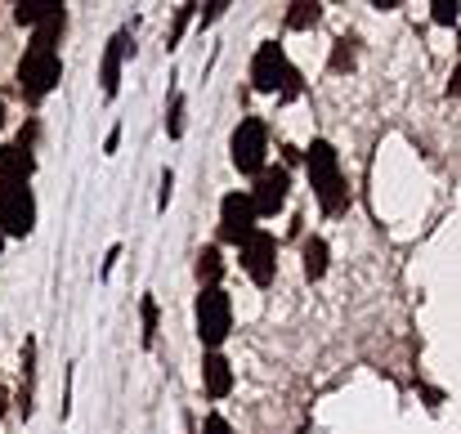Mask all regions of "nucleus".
Segmentation results:
<instances>
[{
    "label": "nucleus",
    "mask_w": 461,
    "mask_h": 434,
    "mask_svg": "<svg viewBox=\"0 0 461 434\" xmlns=\"http://www.w3.org/2000/svg\"><path fill=\"white\" fill-rule=\"evenodd\" d=\"M202 385H206V399H224L233 390V367L220 349H206L202 358Z\"/></svg>",
    "instance_id": "nucleus-12"
},
{
    "label": "nucleus",
    "mask_w": 461,
    "mask_h": 434,
    "mask_svg": "<svg viewBox=\"0 0 461 434\" xmlns=\"http://www.w3.org/2000/svg\"><path fill=\"white\" fill-rule=\"evenodd\" d=\"M251 81H256V90L260 95H301V72L292 68V59H287V50L278 45V41H269V45H260L256 50V59H251Z\"/></svg>",
    "instance_id": "nucleus-2"
},
{
    "label": "nucleus",
    "mask_w": 461,
    "mask_h": 434,
    "mask_svg": "<svg viewBox=\"0 0 461 434\" xmlns=\"http://www.w3.org/2000/svg\"><path fill=\"white\" fill-rule=\"evenodd\" d=\"M430 9H435V23L439 27H457V0H435Z\"/></svg>",
    "instance_id": "nucleus-18"
},
{
    "label": "nucleus",
    "mask_w": 461,
    "mask_h": 434,
    "mask_svg": "<svg viewBox=\"0 0 461 434\" xmlns=\"http://www.w3.org/2000/svg\"><path fill=\"white\" fill-rule=\"evenodd\" d=\"M256 206H251V197L247 193H224V202H220V238L224 242H247L251 233H256Z\"/></svg>",
    "instance_id": "nucleus-8"
},
{
    "label": "nucleus",
    "mask_w": 461,
    "mask_h": 434,
    "mask_svg": "<svg viewBox=\"0 0 461 434\" xmlns=\"http://www.w3.org/2000/svg\"><path fill=\"white\" fill-rule=\"evenodd\" d=\"M265 152H269V131H265V122H260V117L238 122L233 144H229L233 166H238L242 175H260V170H265Z\"/></svg>",
    "instance_id": "nucleus-6"
},
{
    "label": "nucleus",
    "mask_w": 461,
    "mask_h": 434,
    "mask_svg": "<svg viewBox=\"0 0 461 434\" xmlns=\"http://www.w3.org/2000/svg\"><path fill=\"white\" fill-rule=\"evenodd\" d=\"M220 278H224V260H220L215 247H206V251L197 256V283H202V287H220Z\"/></svg>",
    "instance_id": "nucleus-17"
},
{
    "label": "nucleus",
    "mask_w": 461,
    "mask_h": 434,
    "mask_svg": "<svg viewBox=\"0 0 461 434\" xmlns=\"http://www.w3.org/2000/svg\"><path fill=\"white\" fill-rule=\"evenodd\" d=\"M63 9V0H18L14 5V23L18 27H36L41 18H50V14H59Z\"/></svg>",
    "instance_id": "nucleus-13"
},
{
    "label": "nucleus",
    "mask_w": 461,
    "mask_h": 434,
    "mask_svg": "<svg viewBox=\"0 0 461 434\" xmlns=\"http://www.w3.org/2000/svg\"><path fill=\"white\" fill-rule=\"evenodd\" d=\"M331 68L340 72V68H349V50H345V41L336 45V54H331Z\"/></svg>",
    "instance_id": "nucleus-23"
},
{
    "label": "nucleus",
    "mask_w": 461,
    "mask_h": 434,
    "mask_svg": "<svg viewBox=\"0 0 461 434\" xmlns=\"http://www.w3.org/2000/svg\"><path fill=\"white\" fill-rule=\"evenodd\" d=\"M0 251H5V238H0Z\"/></svg>",
    "instance_id": "nucleus-26"
},
{
    "label": "nucleus",
    "mask_w": 461,
    "mask_h": 434,
    "mask_svg": "<svg viewBox=\"0 0 461 434\" xmlns=\"http://www.w3.org/2000/svg\"><path fill=\"white\" fill-rule=\"evenodd\" d=\"M229 327H233V300H229V291L202 287V295H197V336H202V345L206 349H220L224 336H229Z\"/></svg>",
    "instance_id": "nucleus-4"
},
{
    "label": "nucleus",
    "mask_w": 461,
    "mask_h": 434,
    "mask_svg": "<svg viewBox=\"0 0 461 434\" xmlns=\"http://www.w3.org/2000/svg\"><path fill=\"white\" fill-rule=\"evenodd\" d=\"M63 77V63H59V50H27L23 63H18V90L23 99L41 104Z\"/></svg>",
    "instance_id": "nucleus-3"
},
{
    "label": "nucleus",
    "mask_w": 461,
    "mask_h": 434,
    "mask_svg": "<svg viewBox=\"0 0 461 434\" xmlns=\"http://www.w3.org/2000/svg\"><path fill=\"white\" fill-rule=\"evenodd\" d=\"M166 131H170V140L184 135V99H179V95H175V104H170V122H166Z\"/></svg>",
    "instance_id": "nucleus-21"
},
{
    "label": "nucleus",
    "mask_w": 461,
    "mask_h": 434,
    "mask_svg": "<svg viewBox=\"0 0 461 434\" xmlns=\"http://www.w3.org/2000/svg\"><path fill=\"white\" fill-rule=\"evenodd\" d=\"M0 408H5V403H0Z\"/></svg>",
    "instance_id": "nucleus-27"
},
{
    "label": "nucleus",
    "mask_w": 461,
    "mask_h": 434,
    "mask_svg": "<svg viewBox=\"0 0 461 434\" xmlns=\"http://www.w3.org/2000/svg\"><path fill=\"white\" fill-rule=\"evenodd\" d=\"M242 269H247V278H251L256 287H269V283H274V274H278V242H274L265 229H256V233L242 242Z\"/></svg>",
    "instance_id": "nucleus-7"
},
{
    "label": "nucleus",
    "mask_w": 461,
    "mask_h": 434,
    "mask_svg": "<svg viewBox=\"0 0 461 434\" xmlns=\"http://www.w3.org/2000/svg\"><path fill=\"white\" fill-rule=\"evenodd\" d=\"M318 18H322V5H318V0H296V5H287V27H292V32L318 27Z\"/></svg>",
    "instance_id": "nucleus-14"
},
{
    "label": "nucleus",
    "mask_w": 461,
    "mask_h": 434,
    "mask_svg": "<svg viewBox=\"0 0 461 434\" xmlns=\"http://www.w3.org/2000/svg\"><path fill=\"white\" fill-rule=\"evenodd\" d=\"M305 170H309V188L318 197V206L327 215H340L349 206V188H345V175H340V157L327 140H313L305 148Z\"/></svg>",
    "instance_id": "nucleus-1"
},
{
    "label": "nucleus",
    "mask_w": 461,
    "mask_h": 434,
    "mask_svg": "<svg viewBox=\"0 0 461 434\" xmlns=\"http://www.w3.org/2000/svg\"><path fill=\"white\" fill-rule=\"evenodd\" d=\"M256 215H278L287 206V170H260L256 175V188L247 193Z\"/></svg>",
    "instance_id": "nucleus-9"
},
{
    "label": "nucleus",
    "mask_w": 461,
    "mask_h": 434,
    "mask_svg": "<svg viewBox=\"0 0 461 434\" xmlns=\"http://www.w3.org/2000/svg\"><path fill=\"white\" fill-rule=\"evenodd\" d=\"M153 340H157V300L144 295V345H153Z\"/></svg>",
    "instance_id": "nucleus-19"
},
{
    "label": "nucleus",
    "mask_w": 461,
    "mask_h": 434,
    "mask_svg": "<svg viewBox=\"0 0 461 434\" xmlns=\"http://www.w3.org/2000/svg\"><path fill=\"white\" fill-rule=\"evenodd\" d=\"M193 9H197V5H179V14H175V27H170V50L179 45V36H184V27H188V18H193Z\"/></svg>",
    "instance_id": "nucleus-20"
},
{
    "label": "nucleus",
    "mask_w": 461,
    "mask_h": 434,
    "mask_svg": "<svg viewBox=\"0 0 461 434\" xmlns=\"http://www.w3.org/2000/svg\"><path fill=\"white\" fill-rule=\"evenodd\" d=\"M36 229V197L27 184L0 179V238H27Z\"/></svg>",
    "instance_id": "nucleus-5"
},
{
    "label": "nucleus",
    "mask_w": 461,
    "mask_h": 434,
    "mask_svg": "<svg viewBox=\"0 0 461 434\" xmlns=\"http://www.w3.org/2000/svg\"><path fill=\"white\" fill-rule=\"evenodd\" d=\"M0 126H5V104H0Z\"/></svg>",
    "instance_id": "nucleus-25"
},
{
    "label": "nucleus",
    "mask_w": 461,
    "mask_h": 434,
    "mask_svg": "<svg viewBox=\"0 0 461 434\" xmlns=\"http://www.w3.org/2000/svg\"><path fill=\"white\" fill-rule=\"evenodd\" d=\"M202 434H233V426H229L220 412H211V417H206V426H202Z\"/></svg>",
    "instance_id": "nucleus-22"
},
{
    "label": "nucleus",
    "mask_w": 461,
    "mask_h": 434,
    "mask_svg": "<svg viewBox=\"0 0 461 434\" xmlns=\"http://www.w3.org/2000/svg\"><path fill=\"white\" fill-rule=\"evenodd\" d=\"M36 175V157H32V148L23 144H5L0 148V179L5 184H27Z\"/></svg>",
    "instance_id": "nucleus-11"
},
{
    "label": "nucleus",
    "mask_w": 461,
    "mask_h": 434,
    "mask_svg": "<svg viewBox=\"0 0 461 434\" xmlns=\"http://www.w3.org/2000/svg\"><path fill=\"white\" fill-rule=\"evenodd\" d=\"M131 54V36L126 32H117L113 41H108V50H104V63H99V86H104V99H117V90H122V59Z\"/></svg>",
    "instance_id": "nucleus-10"
},
{
    "label": "nucleus",
    "mask_w": 461,
    "mask_h": 434,
    "mask_svg": "<svg viewBox=\"0 0 461 434\" xmlns=\"http://www.w3.org/2000/svg\"><path fill=\"white\" fill-rule=\"evenodd\" d=\"M63 23H68L63 9L50 14V18H41V23H36V36H32V50H54V41L63 36Z\"/></svg>",
    "instance_id": "nucleus-16"
},
{
    "label": "nucleus",
    "mask_w": 461,
    "mask_h": 434,
    "mask_svg": "<svg viewBox=\"0 0 461 434\" xmlns=\"http://www.w3.org/2000/svg\"><path fill=\"white\" fill-rule=\"evenodd\" d=\"M224 9H229V5H224V0H215V5H206V14H202V23H215V18H220V14H224Z\"/></svg>",
    "instance_id": "nucleus-24"
},
{
    "label": "nucleus",
    "mask_w": 461,
    "mask_h": 434,
    "mask_svg": "<svg viewBox=\"0 0 461 434\" xmlns=\"http://www.w3.org/2000/svg\"><path fill=\"white\" fill-rule=\"evenodd\" d=\"M327 265H331L327 242H322V238H309V242H305V278H309V283H318V278L327 274Z\"/></svg>",
    "instance_id": "nucleus-15"
}]
</instances>
